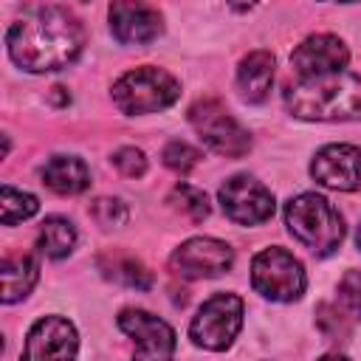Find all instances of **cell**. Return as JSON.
<instances>
[{"instance_id":"7402d4cb","label":"cell","mask_w":361,"mask_h":361,"mask_svg":"<svg viewBox=\"0 0 361 361\" xmlns=\"http://www.w3.org/2000/svg\"><path fill=\"white\" fill-rule=\"evenodd\" d=\"M316 327L322 330V336L327 341H336L338 344V341H347L350 338V322H347V316L336 305L322 302L316 307Z\"/></svg>"},{"instance_id":"603a6c76","label":"cell","mask_w":361,"mask_h":361,"mask_svg":"<svg viewBox=\"0 0 361 361\" xmlns=\"http://www.w3.org/2000/svg\"><path fill=\"white\" fill-rule=\"evenodd\" d=\"M161 158H164V166L172 169V172H178V175H189L200 164V152L192 144H186V141H169L164 147V155Z\"/></svg>"},{"instance_id":"8992f818","label":"cell","mask_w":361,"mask_h":361,"mask_svg":"<svg viewBox=\"0 0 361 361\" xmlns=\"http://www.w3.org/2000/svg\"><path fill=\"white\" fill-rule=\"evenodd\" d=\"M189 124L200 135V141L226 158H243L251 149L248 130L217 102V99H197L189 107Z\"/></svg>"},{"instance_id":"d4e9b609","label":"cell","mask_w":361,"mask_h":361,"mask_svg":"<svg viewBox=\"0 0 361 361\" xmlns=\"http://www.w3.org/2000/svg\"><path fill=\"white\" fill-rule=\"evenodd\" d=\"M110 164L124 175V178H141L147 172V155L138 147H121L113 152Z\"/></svg>"},{"instance_id":"8fae6325","label":"cell","mask_w":361,"mask_h":361,"mask_svg":"<svg viewBox=\"0 0 361 361\" xmlns=\"http://www.w3.org/2000/svg\"><path fill=\"white\" fill-rule=\"evenodd\" d=\"M116 322L133 338L138 358H169L175 353V330L149 310L124 307Z\"/></svg>"},{"instance_id":"ac0fdd59","label":"cell","mask_w":361,"mask_h":361,"mask_svg":"<svg viewBox=\"0 0 361 361\" xmlns=\"http://www.w3.org/2000/svg\"><path fill=\"white\" fill-rule=\"evenodd\" d=\"M0 274H3V305H14L34 290L39 279V265L28 254H14V257H3Z\"/></svg>"},{"instance_id":"d6986e66","label":"cell","mask_w":361,"mask_h":361,"mask_svg":"<svg viewBox=\"0 0 361 361\" xmlns=\"http://www.w3.org/2000/svg\"><path fill=\"white\" fill-rule=\"evenodd\" d=\"M76 226L65 217H45L37 234V248L39 254H45L48 259H65L68 254H73L76 248Z\"/></svg>"},{"instance_id":"f546056e","label":"cell","mask_w":361,"mask_h":361,"mask_svg":"<svg viewBox=\"0 0 361 361\" xmlns=\"http://www.w3.org/2000/svg\"><path fill=\"white\" fill-rule=\"evenodd\" d=\"M76 3H85V0H76Z\"/></svg>"},{"instance_id":"4fadbf2b","label":"cell","mask_w":361,"mask_h":361,"mask_svg":"<svg viewBox=\"0 0 361 361\" xmlns=\"http://www.w3.org/2000/svg\"><path fill=\"white\" fill-rule=\"evenodd\" d=\"M347 62H350V51L333 34H313V37L302 39L290 54V68L299 79L344 71Z\"/></svg>"},{"instance_id":"3957f363","label":"cell","mask_w":361,"mask_h":361,"mask_svg":"<svg viewBox=\"0 0 361 361\" xmlns=\"http://www.w3.org/2000/svg\"><path fill=\"white\" fill-rule=\"evenodd\" d=\"M285 226L316 257L333 254L344 240V217L316 192H302L285 203Z\"/></svg>"},{"instance_id":"2e32d148","label":"cell","mask_w":361,"mask_h":361,"mask_svg":"<svg viewBox=\"0 0 361 361\" xmlns=\"http://www.w3.org/2000/svg\"><path fill=\"white\" fill-rule=\"evenodd\" d=\"M39 178L56 195H79L90 186V169L76 155H51L42 164Z\"/></svg>"},{"instance_id":"ba28073f","label":"cell","mask_w":361,"mask_h":361,"mask_svg":"<svg viewBox=\"0 0 361 361\" xmlns=\"http://www.w3.org/2000/svg\"><path fill=\"white\" fill-rule=\"evenodd\" d=\"M217 200H220L226 217L234 220L237 226H259V223H265L274 214V195H271V189L262 186L251 175L228 178L220 186Z\"/></svg>"},{"instance_id":"cb8c5ba5","label":"cell","mask_w":361,"mask_h":361,"mask_svg":"<svg viewBox=\"0 0 361 361\" xmlns=\"http://www.w3.org/2000/svg\"><path fill=\"white\" fill-rule=\"evenodd\" d=\"M90 217H93L102 228H121V226L127 223L130 212H127L124 200H118V197H96V200L90 203Z\"/></svg>"},{"instance_id":"5b68a950","label":"cell","mask_w":361,"mask_h":361,"mask_svg":"<svg viewBox=\"0 0 361 361\" xmlns=\"http://www.w3.org/2000/svg\"><path fill=\"white\" fill-rule=\"evenodd\" d=\"M251 285L259 296L285 305V302L302 299L307 288V276H305L302 262L290 251L271 245V248H262L251 259Z\"/></svg>"},{"instance_id":"7c38bea8","label":"cell","mask_w":361,"mask_h":361,"mask_svg":"<svg viewBox=\"0 0 361 361\" xmlns=\"http://www.w3.org/2000/svg\"><path fill=\"white\" fill-rule=\"evenodd\" d=\"M110 31L121 45H149L164 31L158 8L144 0H113L107 8Z\"/></svg>"},{"instance_id":"5bb4252c","label":"cell","mask_w":361,"mask_h":361,"mask_svg":"<svg viewBox=\"0 0 361 361\" xmlns=\"http://www.w3.org/2000/svg\"><path fill=\"white\" fill-rule=\"evenodd\" d=\"M79 353L76 327L62 316H42L25 336V358H73Z\"/></svg>"},{"instance_id":"6da1fadb","label":"cell","mask_w":361,"mask_h":361,"mask_svg":"<svg viewBox=\"0 0 361 361\" xmlns=\"http://www.w3.org/2000/svg\"><path fill=\"white\" fill-rule=\"evenodd\" d=\"M6 45L11 62L28 73L62 71L79 59L85 28L62 6H31L11 23Z\"/></svg>"},{"instance_id":"30bf717a","label":"cell","mask_w":361,"mask_h":361,"mask_svg":"<svg viewBox=\"0 0 361 361\" xmlns=\"http://www.w3.org/2000/svg\"><path fill=\"white\" fill-rule=\"evenodd\" d=\"M310 175L324 189L355 192L361 189V149L353 144H327L313 155Z\"/></svg>"},{"instance_id":"9c48e42d","label":"cell","mask_w":361,"mask_h":361,"mask_svg":"<svg viewBox=\"0 0 361 361\" xmlns=\"http://www.w3.org/2000/svg\"><path fill=\"white\" fill-rule=\"evenodd\" d=\"M231 262H234L231 245L223 240H214V237H192V240L180 243L169 257L172 274L183 276V279L220 276L231 268Z\"/></svg>"},{"instance_id":"7a4b0ae2","label":"cell","mask_w":361,"mask_h":361,"mask_svg":"<svg viewBox=\"0 0 361 361\" xmlns=\"http://www.w3.org/2000/svg\"><path fill=\"white\" fill-rule=\"evenodd\" d=\"M285 107L305 121H353L361 118V76L333 71L299 79L285 90Z\"/></svg>"},{"instance_id":"83f0119b","label":"cell","mask_w":361,"mask_h":361,"mask_svg":"<svg viewBox=\"0 0 361 361\" xmlns=\"http://www.w3.org/2000/svg\"><path fill=\"white\" fill-rule=\"evenodd\" d=\"M355 243H358V248H361V223H358V231H355Z\"/></svg>"},{"instance_id":"f1b7e54d","label":"cell","mask_w":361,"mask_h":361,"mask_svg":"<svg viewBox=\"0 0 361 361\" xmlns=\"http://www.w3.org/2000/svg\"><path fill=\"white\" fill-rule=\"evenodd\" d=\"M333 3H361V0H333Z\"/></svg>"},{"instance_id":"44dd1931","label":"cell","mask_w":361,"mask_h":361,"mask_svg":"<svg viewBox=\"0 0 361 361\" xmlns=\"http://www.w3.org/2000/svg\"><path fill=\"white\" fill-rule=\"evenodd\" d=\"M166 203H169L172 209H178L180 214H186L192 223H203V220L209 217V212H212L206 192H200V189H195V186H189V183H178V186L169 192Z\"/></svg>"},{"instance_id":"4316f807","label":"cell","mask_w":361,"mask_h":361,"mask_svg":"<svg viewBox=\"0 0 361 361\" xmlns=\"http://www.w3.org/2000/svg\"><path fill=\"white\" fill-rule=\"evenodd\" d=\"M259 0H228V6L234 8V11H248L251 6H257Z\"/></svg>"},{"instance_id":"e0dca14e","label":"cell","mask_w":361,"mask_h":361,"mask_svg":"<svg viewBox=\"0 0 361 361\" xmlns=\"http://www.w3.org/2000/svg\"><path fill=\"white\" fill-rule=\"evenodd\" d=\"M102 276L124 285V288H135V290H149L152 288V271L133 254H124V251H107L96 259Z\"/></svg>"},{"instance_id":"484cf974","label":"cell","mask_w":361,"mask_h":361,"mask_svg":"<svg viewBox=\"0 0 361 361\" xmlns=\"http://www.w3.org/2000/svg\"><path fill=\"white\" fill-rule=\"evenodd\" d=\"M338 302L355 316L361 319V271H347L338 279Z\"/></svg>"},{"instance_id":"9a60e30c","label":"cell","mask_w":361,"mask_h":361,"mask_svg":"<svg viewBox=\"0 0 361 361\" xmlns=\"http://www.w3.org/2000/svg\"><path fill=\"white\" fill-rule=\"evenodd\" d=\"M274 85V54L271 51H251L237 65V93L248 104H259L268 99Z\"/></svg>"},{"instance_id":"52a82bcc","label":"cell","mask_w":361,"mask_h":361,"mask_svg":"<svg viewBox=\"0 0 361 361\" xmlns=\"http://www.w3.org/2000/svg\"><path fill=\"white\" fill-rule=\"evenodd\" d=\"M243 310H245V305H243V299L237 293H214V296H209L197 307V313H195V319L189 324V338L197 347L214 350V353L231 347L237 333H240V327H243Z\"/></svg>"},{"instance_id":"277c9868","label":"cell","mask_w":361,"mask_h":361,"mask_svg":"<svg viewBox=\"0 0 361 361\" xmlns=\"http://www.w3.org/2000/svg\"><path fill=\"white\" fill-rule=\"evenodd\" d=\"M180 96V85L164 68H133L113 82V104L124 116H147L172 107Z\"/></svg>"},{"instance_id":"ffe728a7","label":"cell","mask_w":361,"mask_h":361,"mask_svg":"<svg viewBox=\"0 0 361 361\" xmlns=\"http://www.w3.org/2000/svg\"><path fill=\"white\" fill-rule=\"evenodd\" d=\"M0 212H3V226H14V223L34 217L39 212V200L31 192H23L6 183L0 189Z\"/></svg>"}]
</instances>
